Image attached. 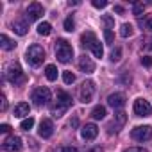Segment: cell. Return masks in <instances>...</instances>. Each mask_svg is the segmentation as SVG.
Listing matches in <instances>:
<instances>
[{
    "mask_svg": "<svg viewBox=\"0 0 152 152\" xmlns=\"http://www.w3.org/2000/svg\"><path fill=\"white\" fill-rule=\"evenodd\" d=\"M97 134H99V127H97L95 124H86V125L81 129V136H83L84 140H95Z\"/></svg>",
    "mask_w": 152,
    "mask_h": 152,
    "instance_id": "obj_13",
    "label": "cell"
},
{
    "mask_svg": "<svg viewBox=\"0 0 152 152\" xmlns=\"http://www.w3.org/2000/svg\"><path fill=\"white\" fill-rule=\"evenodd\" d=\"M143 11H145V4H143V2H136V4L132 6V13H134L136 16H141Z\"/></svg>",
    "mask_w": 152,
    "mask_h": 152,
    "instance_id": "obj_24",
    "label": "cell"
},
{
    "mask_svg": "<svg viewBox=\"0 0 152 152\" xmlns=\"http://www.w3.org/2000/svg\"><path fill=\"white\" fill-rule=\"evenodd\" d=\"M25 13H27V16H25V18H27V20H29V23H31V22L39 20V18L43 16V6H41V4H38V2H32V4L27 7V11H25Z\"/></svg>",
    "mask_w": 152,
    "mask_h": 152,
    "instance_id": "obj_9",
    "label": "cell"
},
{
    "mask_svg": "<svg viewBox=\"0 0 152 152\" xmlns=\"http://www.w3.org/2000/svg\"><path fill=\"white\" fill-rule=\"evenodd\" d=\"M91 152H104V150H102V148H100V147H97V148H93V150H91Z\"/></svg>",
    "mask_w": 152,
    "mask_h": 152,
    "instance_id": "obj_41",
    "label": "cell"
},
{
    "mask_svg": "<svg viewBox=\"0 0 152 152\" xmlns=\"http://www.w3.org/2000/svg\"><path fill=\"white\" fill-rule=\"evenodd\" d=\"M90 48H91V52H93L95 57H102V56H104V48H102V45H100L99 39H95V41L90 45Z\"/></svg>",
    "mask_w": 152,
    "mask_h": 152,
    "instance_id": "obj_18",
    "label": "cell"
},
{
    "mask_svg": "<svg viewBox=\"0 0 152 152\" xmlns=\"http://www.w3.org/2000/svg\"><path fill=\"white\" fill-rule=\"evenodd\" d=\"M93 95H95V84H93V81H84L83 86H81V91H79L81 102H84V104L91 102Z\"/></svg>",
    "mask_w": 152,
    "mask_h": 152,
    "instance_id": "obj_7",
    "label": "cell"
},
{
    "mask_svg": "<svg viewBox=\"0 0 152 152\" xmlns=\"http://www.w3.org/2000/svg\"><path fill=\"white\" fill-rule=\"evenodd\" d=\"M120 56H122V50L116 47V48H113V52H111V61L113 63H116V61H120Z\"/></svg>",
    "mask_w": 152,
    "mask_h": 152,
    "instance_id": "obj_28",
    "label": "cell"
},
{
    "mask_svg": "<svg viewBox=\"0 0 152 152\" xmlns=\"http://www.w3.org/2000/svg\"><path fill=\"white\" fill-rule=\"evenodd\" d=\"M115 118H116L118 125H124V124H125V120H127V116H125V113H124V111H118V113L115 115Z\"/></svg>",
    "mask_w": 152,
    "mask_h": 152,
    "instance_id": "obj_29",
    "label": "cell"
},
{
    "mask_svg": "<svg viewBox=\"0 0 152 152\" xmlns=\"http://www.w3.org/2000/svg\"><path fill=\"white\" fill-rule=\"evenodd\" d=\"M150 43H152V41H150ZM150 48H152V45H150Z\"/></svg>",
    "mask_w": 152,
    "mask_h": 152,
    "instance_id": "obj_42",
    "label": "cell"
},
{
    "mask_svg": "<svg viewBox=\"0 0 152 152\" xmlns=\"http://www.w3.org/2000/svg\"><path fill=\"white\" fill-rule=\"evenodd\" d=\"M115 13H118V15H124V7H122V6H115Z\"/></svg>",
    "mask_w": 152,
    "mask_h": 152,
    "instance_id": "obj_40",
    "label": "cell"
},
{
    "mask_svg": "<svg viewBox=\"0 0 152 152\" xmlns=\"http://www.w3.org/2000/svg\"><path fill=\"white\" fill-rule=\"evenodd\" d=\"M22 148V138L18 136H11L4 141V150L6 152H18Z\"/></svg>",
    "mask_w": 152,
    "mask_h": 152,
    "instance_id": "obj_11",
    "label": "cell"
},
{
    "mask_svg": "<svg viewBox=\"0 0 152 152\" xmlns=\"http://www.w3.org/2000/svg\"><path fill=\"white\" fill-rule=\"evenodd\" d=\"M104 38H106V43L111 45V43H113V31H111V29H106V31H104Z\"/></svg>",
    "mask_w": 152,
    "mask_h": 152,
    "instance_id": "obj_30",
    "label": "cell"
},
{
    "mask_svg": "<svg viewBox=\"0 0 152 152\" xmlns=\"http://www.w3.org/2000/svg\"><path fill=\"white\" fill-rule=\"evenodd\" d=\"M73 29H75V22H73V18H72V16H68V18L64 20V31L72 32Z\"/></svg>",
    "mask_w": 152,
    "mask_h": 152,
    "instance_id": "obj_27",
    "label": "cell"
},
{
    "mask_svg": "<svg viewBox=\"0 0 152 152\" xmlns=\"http://www.w3.org/2000/svg\"><path fill=\"white\" fill-rule=\"evenodd\" d=\"M79 68L84 72V73H91L95 70V63L88 57V56H81L79 57Z\"/></svg>",
    "mask_w": 152,
    "mask_h": 152,
    "instance_id": "obj_14",
    "label": "cell"
},
{
    "mask_svg": "<svg viewBox=\"0 0 152 152\" xmlns=\"http://www.w3.org/2000/svg\"><path fill=\"white\" fill-rule=\"evenodd\" d=\"M59 152H79L75 147H63V148H59Z\"/></svg>",
    "mask_w": 152,
    "mask_h": 152,
    "instance_id": "obj_35",
    "label": "cell"
},
{
    "mask_svg": "<svg viewBox=\"0 0 152 152\" xmlns=\"http://www.w3.org/2000/svg\"><path fill=\"white\" fill-rule=\"evenodd\" d=\"M63 81H64L66 84H73V83H75V75H73L72 72H63Z\"/></svg>",
    "mask_w": 152,
    "mask_h": 152,
    "instance_id": "obj_26",
    "label": "cell"
},
{
    "mask_svg": "<svg viewBox=\"0 0 152 152\" xmlns=\"http://www.w3.org/2000/svg\"><path fill=\"white\" fill-rule=\"evenodd\" d=\"M7 109V100H6V95H2V111Z\"/></svg>",
    "mask_w": 152,
    "mask_h": 152,
    "instance_id": "obj_39",
    "label": "cell"
},
{
    "mask_svg": "<svg viewBox=\"0 0 152 152\" xmlns=\"http://www.w3.org/2000/svg\"><path fill=\"white\" fill-rule=\"evenodd\" d=\"M141 64L147 66V68H150V66H152V57H150V56H143V57H141Z\"/></svg>",
    "mask_w": 152,
    "mask_h": 152,
    "instance_id": "obj_32",
    "label": "cell"
},
{
    "mask_svg": "<svg viewBox=\"0 0 152 152\" xmlns=\"http://www.w3.org/2000/svg\"><path fill=\"white\" fill-rule=\"evenodd\" d=\"M32 100L36 106H47L50 100H52V93L47 86H41V88H36L34 93H32Z\"/></svg>",
    "mask_w": 152,
    "mask_h": 152,
    "instance_id": "obj_5",
    "label": "cell"
},
{
    "mask_svg": "<svg viewBox=\"0 0 152 152\" xmlns=\"http://www.w3.org/2000/svg\"><path fill=\"white\" fill-rule=\"evenodd\" d=\"M27 29H29V20H15L13 22V31L20 36H25L27 34Z\"/></svg>",
    "mask_w": 152,
    "mask_h": 152,
    "instance_id": "obj_15",
    "label": "cell"
},
{
    "mask_svg": "<svg viewBox=\"0 0 152 152\" xmlns=\"http://www.w3.org/2000/svg\"><path fill=\"white\" fill-rule=\"evenodd\" d=\"M25 59H27V63L31 64V66H39L41 63H43V59H45V50H43V47H39V45H31L29 48H27V52H25Z\"/></svg>",
    "mask_w": 152,
    "mask_h": 152,
    "instance_id": "obj_4",
    "label": "cell"
},
{
    "mask_svg": "<svg viewBox=\"0 0 152 152\" xmlns=\"http://www.w3.org/2000/svg\"><path fill=\"white\" fill-rule=\"evenodd\" d=\"M93 7H97V9H104L106 6H107V2H106V0H93Z\"/></svg>",
    "mask_w": 152,
    "mask_h": 152,
    "instance_id": "obj_31",
    "label": "cell"
},
{
    "mask_svg": "<svg viewBox=\"0 0 152 152\" xmlns=\"http://www.w3.org/2000/svg\"><path fill=\"white\" fill-rule=\"evenodd\" d=\"M124 152H148V150L147 148H141V147H131V148H127Z\"/></svg>",
    "mask_w": 152,
    "mask_h": 152,
    "instance_id": "obj_33",
    "label": "cell"
},
{
    "mask_svg": "<svg viewBox=\"0 0 152 152\" xmlns=\"http://www.w3.org/2000/svg\"><path fill=\"white\" fill-rule=\"evenodd\" d=\"M131 136H132V140H136V141H147V140L152 138V127H150V125H138V127L132 129Z\"/></svg>",
    "mask_w": 152,
    "mask_h": 152,
    "instance_id": "obj_6",
    "label": "cell"
},
{
    "mask_svg": "<svg viewBox=\"0 0 152 152\" xmlns=\"http://www.w3.org/2000/svg\"><path fill=\"white\" fill-rule=\"evenodd\" d=\"M79 125V118H72L70 120V127H77Z\"/></svg>",
    "mask_w": 152,
    "mask_h": 152,
    "instance_id": "obj_38",
    "label": "cell"
},
{
    "mask_svg": "<svg viewBox=\"0 0 152 152\" xmlns=\"http://www.w3.org/2000/svg\"><path fill=\"white\" fill-rule=\"evenodd\" d=\"M70 106H72V97H70L66 91L59 90V91H57V102H56V106L52 107L54 116H63V115L68 111Z\"/></svg>",
    "mask_w": 152,
    "mask_h": 152,
    "instance_id": "obj_3",
    "label": "cell"
},
{
    "mask_svg": "<svg viewBox=\"0 0 152 152\" xmlns=\"http://www.w3.org/2000/svg\"><path fill=\"white\" fill-rule=\"evenodd\" d=\"M0 47H2L4 50H13L16 47V43L7 36V34H0Z\"/></svg>",
    "mask_w": 152,
    "mask_h": 152,
    "instance_id": "obj_17",
    "label": "cell"
},
{
    "mask_svg": "<svg viewBox=\"0 0 152 152\" xmlns=\"http://www.w3.org/2000/svg\"><path fill=\"white\" fill-rule=\"evenodd\" d=\"M38 134L41 136V138H50L52 134H54V124H52V120H48V118H43L41 122H39V129H38Z\"/></svg>",
    "mask_w": 152,
    "mask_h": 152,
    "instance_id": "obj_10",
    "label": "cell"
},
{
    "mask_svg": "<svg viewBox=\"0 0 152 152\" xmlns=\"http://www.w3.org/2000/svg\"><path fill=\"white\" fill-rule=\"evenodd\" d=\"M145 29H147L148 32H152V18H148V20L145 22Z\"/></svg>",
    "mask_w": 152,
    "mask_h": 152,
    "instance_id": "obj_36",
    "label": "cell"
},
{
    "mask_svg": "<svg viewBox=\"0 0 152 152\" xmlns=\"http://www.w3.org/2000/svg\"><path fill=\"white\" fill-rule=\"evenodd\" d=\"M95 39H97V36H95L93 32H84V34L81 36V43H83V47H86V45L90 47Z\"/></svg>",
    "mask_w": 152,
    "mask_h": 152,
    "instance_id": "obj_21",
    "label": "cell"
},
{
    "mask_svg": "<svg viewBox=\"0 0 152 152\" xmlns=\"http://www.w3.org/2000/svg\"><path fill=\"white\" fill-rule=\"evenodd\" d=\"M52 32V25L48 23V22H41L39 25H38V34L39 36H48Z\"/></svg>",
    "mask_w": 152,
    "mask_h": 152,
    "instance_id": "obj_19",
    "label": "cell"
},
{
    "mask_svg": "<svg viewBox=\"0 0 152 152\" xmlns=\"http://www.w3.org/2000/svg\"><path fill=\"white\" fill-rule=\"evenodd\" d=\"M6 79L11 84H20V83L25 81V75H23V70H22L20 63L13 61V63L7 64V68H6Z\"/></svg>",
    "mask_w": 152,
    "mask_h": 152,
    "instance_id": "obj_1",
    "label": "cell"
},
{
    "mask_svg": "<svg viewBox=\"0 0 152 152\" xmlns=\"http://www.w3.org/2000/svg\"><path fill=\"white\" fill-rule=\"evenodd\" d=\"M91 116H93L95 120H102V118L106 116V107H104V106H97V107H93Z\"/></svg>",
    "mask_w": 152,
    "mask_h": 152,
    "instance_id": "obj_23",
    "label": "cell"
},
{
    "mask_svg": "<svg viewBox=\"0 0 152 152\" xmlns=\"http://www.w3.org/2000/svg\"><path fill=\"white\" fill-rule=\"evenodd\" d=\"M132 32H134V29H132L131 23H122V27H120V36L122 38H129V36H132Z\"/></svg>",
    "mask_w": 152,
    "mask_h": 152,
    "instance_id": "obj_22",
    "label": "cell"
},
{
    "mask_svg": "<svg viewBox=\"0 0 152 152\" xmlns=\"http://www.w3.org/2000/svg\"><path fill=\"white\" fill-rule=\"evenodd\" d=\"M11 131V127L7 125V124H2V125H0V132H9Z\"/></svg>",
    "mask_w": 152,
    "mask_h": 152,
    "instance_id": "obj_37",
    "label": "cell"
},
{
    "mask_svg": "<svg viewBox=\"0 0 152 152\" xmlns=\"http://www.w3.org/2000/svg\"><path fill=\"white\" fill-rule=\"evenodd\" d=\"M107 104L113 107V109H120L125 106V95L124 93H111L107 97Z\"/></svg>",
    "mask_w": 152,
    "mask_h": 152,
    "instance_id": "obj_12",
    "label": "cell"
},
{
    "mask_svg": "<svg viewBox=\"0 0 152 152\" xmlns=\"http://www.w3.org/2000/svg\"><path fill=\"white\" fill-rule=\"evenodd\" d=\"M56 57L59 63H68L73 57V48L66 39H57L56 41Z\"/></svg>",
    "mask_w": 152,
    "mask_h": 152,
    "instance_id": "obj_2",
    "label": "cell"
},
{
    "mask_svg": "<svg viewBox=\"0 0 152 152\" xmlns=\"http://www.w3.org/2000/svg\"><path fill=\"white\" fill-rule=\"evenodd\" d=\"M104 23L107 25L106 29H113V18L111 16H104Z\"/></svg>",
    "mask_w": 152,
    "mask_h": 152,
    "instance_id": "obj_34",
    "label": "cell"
},
{
    "mask_svg": "<svg viewBox=\"0 0 152 152\" xmlns=\"http://www.w3.org/2000/svg\"><path fill=\"white\" fill-rule=\"evenodd\" d=\"M20 127H22L23 131H29V129H32V127H34V118H31V116H29V118H25V120L20 124Z\"/></svg>",
    "mask_w": 152,
    "mask_h": 152,
    "instance_id": "obj_25",
    "label": "cell"
},
{
    "mask_svg": "<svg viewBox=\"0 0 152 152\" xmlns=\"http://www.w3.org/2000/svg\"><path fill=\"white\" fill-rule=\"evenodd\" d=\"M134 115L136 116H150V113H152V107H150V104H148V100H145V99H138L136 102H134Z\"/></svg>",
    "mask_w": 152,
    "mask_h": 152,
    "instance_id": "obj_8",
    "label": "cell"
},
{
    "mask_svg": "<svg viewBox=\"0 0 152 152\" xmlns=\"http://www.w3.org/2000/svg\"><path fill=\"white\" fill-rule=\"evenodd\" d=\"M45 75H47L48 81H56V79H57V68H56L54 64H48V66L45 68Z\"/></svg>",
    "mask_w": 152,
    "mask_h": 152,
    "instance_id": "obj_20",
    "label": "cell"
},
{
    "mask_svg": "<svg viewBox=\"0 0 152 152\" xmlns=\"http://www.w3.org/2000/svg\"><path fill=\"white\" fill-rule=\"evenodd\" d=\"M29 111H31L29 104H27V102H20V104H16V106H15L13 115H15L16 118H23V116H27V115H29Z\"/></svg>",
    "mask_w": 152,
    "mask_h": 152,
    "instance_id": "obj_16",
    "label": "cell"
}]
</instances>
